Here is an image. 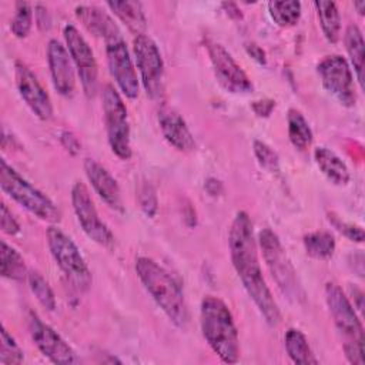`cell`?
<instances>
[{
	"mask_svg": "<svg viewBox=\"0 0 365 365\" xmlns=\"http://www.w3.org/2000/svg\"><path fill=\"white\" fill-rule=\"evenodd\" d=\"M133 51L147 96L158 98L164 90V61L158 46L150 36L138 34L133 40Z\"/></svg>",
	"mask_w": 365,
	"mask_h": 365,
	"instance_id": "9c48e42d",
	"label": "cell"
},
{
	"mask_svg": "<svg viewBox=\"0 0 365 365\" xmlns=\"http://www.w3.org/2000/svg\"><path fill=\"white\" fill-rule=\"evenodd\" d=\"M158 125L164 135V138L171 144L175 150L188 153L195 148L194 137L185 123V120L181 117L178 111L168 106H163L158 110Z\"/></svg>",
	"mask_w": 365,
	"mask_h": 365,
	"instance_id": "d6986e66",
	"label": "cell"
},
{
	"mask_svg": "<svg viewBox=\"0 0 365 365\" xmlns=\"http://www.w3.org/2000/svg\"><path fill=\"white\" fill-rule=\"evenodd\" d=\"M47 245L50 254L66 278L80 291L91 285V272L76 242L56 225L47 228Z\"/></svg>",
	"mask_w": 365,
	"mask_h": 365,
	"instance_id": "52a82bcc",
	"label": "cell"
},
{
	"mask_svg": "<svg viewBox=\"0 0 365 365\" xmlns=\"http://www.w3.org/2000/svg\"><path fill=\"white\" fill-rule=\"evenodd\" d=\"M268 13L279 27L295 26L301 17V3L297 0L269 1Z\"/></svg>",
	"mask_w": 365,
	"mask_h": 365,
	"instance_id": "f1b7e54d",
	"label": "cell"
},
{
	"mask_svg": "<svg viewBox=\"0 0 365 365\" xmlns=\"http://www.w3.org/2000/svg\"><path fill=\"white\" fill-rule=\"evenodd\" d=\"M318 14V20L322 29L325 38L335 44L339 40L341 34V14L334 1L318 0L314 3Z\"/></svg>",
	"mask_w": 365,
	"mask_h": 365,
	"instance_id": "484cf974",
	"label": "cell"
},
{
	"mask_svg": "<svg viewBox=\"0 0 365 365\" xmlns=\"http://www.w3.org/2000/svg\"><path fill=\"white\" fill-rule=\"evenodd\" d=\"M107 7L131 30L135 36L144 34L147 20L140 1H108Z\"/></svg>",
	"mask_w": 365,
	"mask_h": 365,
	"instance_id": "7402d4cb",
	"label": "cell"
},
{
	"mask_svg": "<svg viewBox=\"0 0 365 365\" xmlns=\"http://www.w3.org/2000/svg\"><path fill=\"white\" fill-rule=\"evenodd\" d=\"M27 282L29 287L36 297V299L48 311H54L57 307L54 292L48 282L44 279V277L37 271H29L27 274Z\"/></svg>",
	"mask_w": 365,
	"mask_h": 365,
	"instance_id": "f546056e",
	"label": "cell"
},
{
	"mask_svg": "<svg viewBox=\"0 0 365 365\" xmlns=\"http://www.w3.org/2000/svg\"><path fill=\"white\" fill-rule=\"evenodd\" d=\"M33 23V9L31 4L27 1H17L14 9V16L10 23L11 33L17 38H24L31 29Z\"/></svg>",
	"mask_w": 365,
	"mask_h": 365,
	"instance_id": "4dcf8cb0",
	"label": "cell"
},
{
	"mask_svg": "<svg viewBox=\"0 0 365 365\" xmlns=\"http://www.w3.org/2000/svg\"><path fill=\"white\" fill-rule=\"evenodd\" d=\"M317 73L324 88L332 94L342 106L354 107L356 90L352 70L348 61L339 54L325 56L317 66Z\"/></svg>",
	"mask_w": 365,
	"mask_h": 365,
	"instance_id": "30bf717a",
	"label": "cell"
},
{
	"mask_svg": "<svg viewBox=\"0 0 365 365\" xmlns=\"http://www.w3.org/2000/svg\"><path fill=\"white\" fill-rule=\"evenodd\" d=\"M254 148V154L258 160V163L261 164V167H264L268 171H278L279 170V158L278 154L264 141L261 140H255L252 144Z\"/></svg>",
	"mask_w": 365,
	"mask_h": 365,
	"instance_id": "d6a6232c",
	"label": "cell"
},
{
	"mask_svg": "<svg viewBox=\"0 0 365 365\" xmlns=\"http://www.w3.org/2000/svg\"><path fill=\"white\" fill-rule=\"evenodd\" d=\"M354 7L358 9V13L359 14H364V10H365V1L361 0V1H354Z\"/></svg>",
	"mask_w": 365,
	"mask_h": 365,
	"instance_id": "60d3db41",
	"label": "cell"
},
{
	"mask_svg": "<svg viewBox=\"0 0 365 365\" xmlns=\"http://www.w3.org/2000/svg\"><path fill=\"white\" fill-rule=\"evenodd\" d=\"M34 13H36V21H37V26L41 29V30H47L50 27V14H48V10L46 6L43 4H36L34 7Z\"/></svg>",
	"mask_w": 365,
	"mask_h": 365,
	"instance_id": "f35d334b",
	"label": "cell"
},
{
	"mask_svg": "<svg viewBox=\"0 0 365 365\" xmlns=\"http://www.w3.org/2000/svg\"><path fill=\"white\" fill-rule=\"evenodd\" d=\"M134 269L158 308L175 327L184 329L190 321V312L182 288L174 275L148 257H138Z\"/></svg>",
	"mask_w": 365,
	"mask_h": 365,
	"instance_id": "7a4b0ae2",
	"label": "cell"
},
{
	"mask_svg": "<svg viewBox=\"0 0 365 365\" xmlns=\"http://www.w3.org/2000/svg\"><path fill=\"white\" fill-rule=\"evenodd\" d=\"M103 115L111 151L118 158L128 160L133 154L128 111L120 93L111 84L103 88Z\"/></svg>",
	"mask_w": 365,
	"mask_h": 365,
	"instance_id": "ba28073f",
	"label": "cell"
},
{
	"mask_svg": "<svg viewBox=\"0 0 365 365\" xmlns=\"http://www.w3.org/2000/svg\"><path fill=\"white\" fill-rule=\"evenodd\" d=\"M47 63L56 91L63 97H71L76 90L74 64L67 47L57 38H51L47 44Z\"/></svg>",
	"mask_w": 365,
	"mask_h": 365,
	"instance_id": "e0dca14e",
	"label": "cell"
},
{
	"mask_svg": "<svg viewBox=\"0 0 365 365\" xmlns=\"http://www.w3.org/2000/svg\"><path fill=\"white\" fill-rule=\"evenodd\" d=\"M314 160L319 171L335 185H346L351 180V174L345 161L332 150L327 147H317L314 151Z\"/></svg>",
	"mask_w": 365,
	"mask_h": 365,
	"instance_id": "44dd1931",
	"label": "cell"
},
{
	"mask_svg": "<svg viewBox=\"0 0 365 365\" xmlns=\"http://www.w3.org/2000/svg\"><path fill=\"white\" fill-rule=\"evenodd\" d=\"M106 56L110 74L117 83L120 91L131 100L137 98L140 91L137 71L121 34L106 40Z\"/></svg>",
	"mask_w": 365,
	"mask_h": 365,
	"instance_id": "5bb4252c",
	"label": "cell"
},
{
	"mask_svg": "<svg viewBox=\"0 0 365 365\" xmlns=\"http://www.w3.org/2000/svg\"><path fill=\"white\" fill-rule=\"evenodd\" d=\"M86 175L97 192V195L114 211L124 212V204L121 198V190L117 180L110 174V171L93 158H86L84 161Z\"/></svg>",
	"mask_w": 365,
	"mask_h": 365,
	"instance_id": "ac0fdd59",
	"label": "cell"
},
{
	"mask_svg": "<svg viewBox=\"0 0 365 365\" xmlns=\"http://www.w3.org/2000/svg\"><path fill=\"white\" fill-rule=\"evenodd\" d=\"M328 220L329 222L348 240L355 241V242H362L364 241V230L359 225H355L352 222H346L341 217L335 215L334 212H328Z\"/></svg>",
	"mask_w": 365,
	"mask_h": 365,
	"instance_id": "e575fe53",
	"label": "cell"
},
{
	"mask_svg": "<svg viewBox=\"0 0 365 365\" xmlns=\"http://www.w3.org/2000/svg\"><path fill=\"white\" fill-rule=\"evenodd\" d=\"M138 201L143 212L153 218L157 214L158 210V201H157V194L154 187L150 182H143L138 188Z\"/></svg>",
	"mask_w": 365,
	"mask_h": 365,
	"instance_id": "836d02e7",
	"label": "cell"
},
{
	"mask_svg": "<svg viewBox=\"0 0 365 365\" xmlns=\"http://www.w3.org/2000/svg\"><path fill=\"white\" fill-rule=\"evenodd\" d=\"M285 349L288 356L295 364H304V365H314L318 364V359L315 358L307 336L297 328H289L285 332Z\"/></svg>",
	"mask_w": 365,
	"mask_h": 365,
	"instance_id": "cb8c5ba5",
	"label": "cell"
},
{
	"mask_svg": "<svg viewBox=\"0 0 365 365\" xmlns=\"http://www.w3.org/2000/svg\"><path fill=\"white\" fill-rule=\"evenodd\" d=\"M251 107L258 117H268L275 107V101L271 98H262V100L252 101Z\"/></svg>",
	"mask_w": 365,
	"mask_h": 365,
	"instance_id": "74e56055",
	"label": "cell"
},
{
	"mask_svg": "<svg viewBox=\"0 0 365 365\" xmlns=\"http://www.w3.org/2000/svg\"><path fill=\"white\" fill-rule=\"evenodd\" d=\"M247 50H248V53L251 54V57L252 58H255L259 64H265V61H267V58H265V53H264V50L261 48V47H258L257 44H248L247 46Z\"/></svg>",
	"mask_w": 365,
	"mask_h": 365,
	"instance_id": "ab89813d",
	"label": "cell"
},
{
	"mask_svg": "<svg viewBox=\"0 0 365 365\" xmlns=\"http://www.w3.org/2000/svg\"><path fill=\"white\" fill-rule=\"evenodd\" d=\"M0 272L1 277L13 281H23L24 278H27L29 274L21 254L6 241H1Z\"/></svg>",
	"mask_w": 365,
	"mask_h": 365,
	"instance_id": "4316f807",
	"label": "cell"
},
{
	"mask_svg": "<svg viewBox=\"0 0 365 365\" xmlns=\"http://www.w3.org/2000/svg\"><path fill=\"white\" fill-rule=\"evenodd\" d=\"M71 204L77 221L86 235L98 245L111 248L114 245V235L100 218L91 195L81 181H76L71 187Z\"/></svg>",
	"mask_w": 365,
	"mask_h": 365,
	"instance_id": "7c38bea8",
	"label": "cell"
},
{
	"mask_svg": "<svg viewBox=\"0 0 365 365\" xmlns=\"http://www.w3.org/2000/svg\"><path fill=\"white\" fill-rule=\"evenodd\" d=\"M325 299L334 325L342 339V348L348 362L364 365V328L354 305L335 282L325 285Z\"/></svg>",
	"mask_w": 365,
	"mask_h": 365,
	"instance_id": "277c9868",
	"label": "cell"
},
{
	"mask_svg": "<svg viewBox=\"0 0 365 365\" xmlns=\"http://www.w3.org/2000/svg\"><path fill=\"white\" fill-rule=\"evenodd\" d=\"M63 36L68 54L77 70L83 91L88 98H91L96 96L98 84V67L94 53L76 26L66 24Z\"/></svg>",
	"mask_w": 365,
	"mask_h": 365,
	"instance_id": "8fae6325",
	"label": "cell"
},
{
	"mask_svg": "<svg viewBox=\"0 0 365 365\" xmlns=\"http://www.w3.org/2000/svg\"><path fill=\"white\" fill-rule=\"evenodd\" d=\"M228 247L232 265L242 282L244 289L255 304L268 325H278L281 314L261 271L257 241L250 215L238 211L228 232Z\"/></svg>",
	"mask_w": 365,
	"mask_h": 365,
	"instance_id": "6da1fadb",
	"label": "cell"
},
{
	"mask_svg": "<svg viewBox=\"0 0 365 365\" xmlns=\"http://www.w3.org/2000/svg\"><path fill=\"white\" fill-rule=\"evenodd\" d=\"M345 47L356 74V80L364 87V60H365V41L361 29L356 24H349L345 31Z\"/></svg>",
	"mask_w": 365,
	"mask_h": 365,
	"instance_id": "603a6c76",
	"label": "cell"
},
{
	"mask_svg": "<svg viewBox=\"0 0 365 365\" xmlns=\"http://www.w3.org/2000/svg\"><path fill=\"white\" fill-rule=\"evenodd\" d=\"M287 124L291 144L301 151L307 150L312 144L314 134L304 114L297 108H289L287 114Z\"/></svg>",
	"mask_w": 365,
	"mask_h": 365,
	"instance_id": "d4e9b609",
	"label": "cell"
},
{
	"mask_svg": "<svg viewBox=\"0 0 365 365\" xmlns=\"http://www.w3.org/2000/svg\"><path fill=\"white\" fill-rule=\"evenodd\" d=\"M205 47L215 78L224 90L232 94H247L252 90L251 80L222 44L207 40Z\"/></svg>",
	"mask_w": 365,
	"mask_h": 365,
	"instance_id": "4fadbf2b",
	"label": "cell"
},
{
	"mask_svg": "<svg viewBox=\"0 0 365 365\" xmlns=\"http://www.w3.org/2000/svg\"><path fill=\"white\" fill-rule=\"evenodd\" d=\"M14 78L20 97L33 111V114L43 121L50 120L53 117L51 98L36 77V74L21 61H16Z\"/></svg>",
	"mask_w": 365,
	"mask_h": 365,
	"instance_id": "2e32d148",
	"label": "cell"
},
{
	"mask_svg": "<svg viewBox=\"0 0 365 365\" xmlns=\"http://www.w3.org/2000/svg\"><path fill=\"white\" fill-rule=\"evenodd\" d=\"M304 247L315 259H329L335 252V238L328 231H314L304 237Z\"/></svg>",
	"mask_w": 365,
	"mask_h": 365,
	"instance_id": "83f0119b",
	"label": "cell"
},
{
	"mask_svg": "<svg viewBox=\"0 0 365 365\" xmlns=\"http://www.w3.org/2000/svg\"><path fill=\"white\" fill-rule=\"evenodd\" d=\"M0 225H1V231L9 235H16L20 232V225L6 204H1Z\"/></svg>",
	"mask_w": 365,
	"mask_h": 365,
	"instance_id": "d590c367",
	"label": "cell"
},
{
	"mask_svg": "<svg viewBox=\"0 0 365 365\" xmlns=\"http://www.w3.org/2000/svg\"><path fill=\"white\" fill-rule=\"evenodd\" d=\"M258 241L265 264L282 295L292 304H301L305 294L278 235L272 230L264 228L258 234Z\"/></svg>",
	"mask_w": 365,
	"mask_h": 365,
	"instance_id": "8992f818",
	"label": "cell"
},
{
	"mask_svg": "<svg viewBox=\"0 0 365 365\" xmlns=\"http://www.w3.org/2000/svg\"><path fill=\"white\" fill-rule=\"evenodd\" d=\"M29 332L38 351L54 364H77L78 358L68 342L34 311L29 312Z\"/></svg>",
	"mask_w": 365,
	"mask_h": 365,
	"instance_id": "9a60e30c",
	"label": "cell"
},
{
	"mask_svg": "<svg viewBox=\"0 0 365 365\" xmlns=\"http://www.w3.org/2000/svg\"><path fill=\"white\" fill-rule=\"evenodd\" d=\"M76 17L94 36L106 40L121 34L114 19L101 7L96 4H78L74 9Z\"/></svg>",
	"mask_w": 365,
	"mask_h": 365,
	"instance_id": "ffe728a7",
	"label": "cell"
},
{
	"mask_svg": "<svg viewBox=\"0 0 365 365\" xmlns=\"http://www.w3.org/2000/svg\"><path fill=\"white\" fill-rule=\"evenodd\" d=\"M23 359H24V355L21 348L3 325L0 332V364L1 365L21 364Z\"/></svg>",
	"mask_w": 365,
	"mask_h": 365,
	"instance_id": "1f68e13d",
	"label": "cell"
},
{
	"mask_svg": "<svg viewBox=\"0 0 365 365\" xmlns=\"http://www.w3.org/2000/svg\"><path fill=\"white\" fill-rule=\"evenodd\" d=\"M60 141L63 144V147L71 154V155H76L80 153V148H81V144L78 141V138L71 133V131H61L60 134Z\"/></svg>",
	"mask_w": 365,
	"mask_h": 365,
	"instance_id": "8d00e7d4",
	"label": "cell"
},
{
	"mask_svg": "<svg viewBox=\"0 0 365 365\" xmlns=\"http://www.w3.org/2000/svg\"><path fill=\"white\" fill-rule=\"evenodd\" d=\"M201 332L210 348L222 362L240 359L238 331L228 305L218 297L205 295L200 305Z\"/></svg>",
	"mask_w": 365,
	"mask_h": 365,
	"instance_id": "3957f363",
	"label": "cell"
},
{
	"mask_svg": "<svg viewBox=\"0 0 365 365\" xmlns=\"http://www.w3.org/2000/svg\"><path fill=\"white\" fill-rule=\"evenodd\" d=\"M0 185L11 200L38 220L50 224L60 221L61 214L57 205L43 191L27 181L19 171L9 165L4 158L0 160Z\"/></svg>",
	"mask_w": 365,
	"mask_h": 365,
	"instance_id": "5b68a950",
	"label": "cell"
}]
</instances>
